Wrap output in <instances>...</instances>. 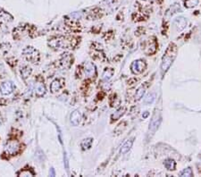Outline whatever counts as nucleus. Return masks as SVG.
Wrapping results in <instances>:
<instances>
[{
	"mask_svg": "<svg viewBox=\"0 0 201 177\" xmlns=\"http://www.w3.org/2000/svg\"><path fill=\"white\" fill-rule=\"evenodd\" d=\"M79 39V38L73 37H55L49 39L48 46L55 50L64 48H74L80 42Z\"/></svg>",
	"mask_w": 201,
	"mask_h": 177,
	"instance_id": "1",
	"label": "nucleus"
},
{
	"mask_svg": "<svg viewBox=\"0 0 201 177\" xmlns=\"http://www.w3.org/2000/svg\"><path fill=\"white\" fill-rule=\"evenodd\" d=\"M176 55H177V46L174 43H171L167 47L165 55L162 58L161 72L163 74L168 71V69L170 68V66L172 65L173 62L174 61Z\"/></svg>",
	"mask_w": 201,
	"mask_h": 177,
	"instance_id": "2",
	"label": "nucleus"
},
{
	"mask_svg": "<svg viewBox=\"0 0 201 177\" xmlns=\"http://www.w3.org/2000/svg\"><path fill=\"white\" fill-rule=\"evenodd\" d=\"M22 151V143L16 139H12L7 141L4 149V155L7 158L18 155Z\"/></svg>",
	"mask_w": 201,
	"mask_h": 177,
	"instance_id": "3",
	"label": "nucleus"
},
{
	"mask_svg": "<svg viewBox=\"0 0 201 177\" xmlns=\"http://www.w3.org/2000/svg\"><path fill=\"white\" fill-rule=\"evenodd\" d=\"M22 56L28 62L32 63V64H38L40 59L39 52L36 48L30 47V46H28L22 50Z\"/></svg>",
	"mask_w": 201,
	"mask_h": 177,
	"instance_id": "4",
	"label": "nucleus"
},
{
	"mask_svg": "<svg viewBox=\"0 0 201 177\" xmlns=\"http://www.w3.org/2000/svg\"><path fill=\"white\" fill-rule=\"evenodd\" d=\"M157 49V42L155 37H150L144 44L143 51L147 56H152L156 52Z\"/></svg>",
	"mask_w": 201,
	"mask_h": 177,
	"instance_id": "5",
	"label": "nucleus"
},
{
	"mask_svg": "<svg viewBox=\"0 0 201 177\" xmlns=\"http://www.w3.org/2000/svg\"><path fill=\"white\" fill-rule=\"evenodd\" d=\"M161 121H162V118H161L160 114L155 113V115H153V117L150 121V123H149V134L151 133V135H153L155 133L159 127Z\"/></svg>",
	"mask_w": 201,
	"mask_h": 177,
	"instance_id": "6",
	"label": "nucleus"
},
{
	"mask_svg": "<svg viewBox=\"0 0 201 177\" xmlns=\"http://www.w3.org/2000/svg\"><path fill=\"white\" fill-rule=\"evenodd\" d=\"M14 89H15V86L14 85V83L11 81H7V82H5L1 84L0 92L4 96H7V95L13 93Z\"/></svg>",
	"mask_w": 201,
	"mask_h": 177,
	"instance_id": "7",
	"label": "nucleus"
},
{
	"mask_svg": "<svg viewBox=\"0 0 201 177\" xmlns=\"http://www.w3.org/2000/svg\"><path fill=\"white\" fill-rule=\"evenodd\" d=\"M146 68V63L145 61L143 60H137V61H134L131 65V69L132 71L133 74H141Z\"/></svg>",
	"mask_w": 201,
	"mask_h": 177,
	"instance_id": "8",
	"label": "nucleus"
},
{
	"mask_svg": "<svg viewBox=\"0 0 201 177\" xmlns=\"http://www.w3.org/2000/svg\"><path fill=\"white\" fill-rule=\"evenodd\" d=\"M64 82H65V81L63 78H58V79L54 80L52 82V83L50 84V91L52 93L59 92L64 86Z\"/></svg>",
	"mask_w": 201,
	"mask_h": 177,
	"instance_id": "9",
	"label": "nucleus"
},
{
	"mask_svg": "<svg viewBox=\"0 0 201 177\" xmlns=\"http://www.w3.org/2000/svg\"><path fill=\"white\" fill-rule=\"evenodd\" d=\"M73 56H72L71 54H69V53H64V54L62 55V56H61L60 60H59L60 65H62V67H64L65 69H69V68L72 66L73 63Z\"/></svg>",
	"mask_w": 201,
	"mask_h": 177,
	"instance_id": "10",
	"label": "nucleus"
},
{
	"mask_svg": "<svg viewBox=\"0 0 201 177\" xmlns=\"http://www.w3.org/2000/svg\"><path fill=\"white\" fill-rule=\"evenodd\" d=\"M84 74L89 78H92L96 75V66L93 63L88 62L84 65Z\"/></svg>",
	"mask_w": 201,
	"mask_h": 177,
	"instance_id": "11",
	"label": "nucleus"
},
{
	"mask_svg": "<svg viewBox=\"0 0 201 177\" xmlns=\"http://www.w3.org/2000/svg\"><path fill=\"white\" fill-rule=\"evenodd\" d=\"M34 92L37 97L40 98V97H43L45 94H46V87L43 82H37L35 87H34Z\"/></svg>",
	"mask_w": 201,
	"mask_h": 177,
	"instance_id": "12",
	"label": "nucleus"
},
{
	"mask_svg": "<svg viewBox=\"0 0 201 177\" xmlns=\"http://www.w3.org/2000/svg\"><path fill=\"white\" fill-rule=\"evenodd\" d=\"M187 25V20L184 17H178L174 21V26L177 30H183Z\"/></svg>",
	"mask_w": 201,
	"mask_h": 177,
	"instance_id": "13",
	"label": "nucleus"
},
{
	"mask_svg": "<svg viewBox=\"0 0 201 177\" xmlns=\"http://www.w3.org/2000/svg\"><path fill=\"white\" fill-rule=\"evenodd\" d=\"M71 123H73V125H78L81 121H82V113L80 112L79 110H75L72 113L71 115Z\"/></svg>",
	"mask_w": 201,
	"mask_h": 177,
	"instance_id": "14",
	"label": "nucleus"
},
{
	"mask_svg": "<svg viewBox=\"0 0 201 177\" xmlns=\"http://www.w3.org/2000/svg\"><path fill=\"white\" fill-rule=\"evenodd\" d=\"M20 73H21L22 78L25 81V80H27L28 78L31 75V74H32V69H31L30 66H28V65H24L23 67L21 68Z\"/></svg>",
	"mask_w": 201,
	"mask_h": 177,
	"instance_id": "15",
	"label": "nucleus"
},
{
	"mask_svg": "<svg viewBox=\"0 0 201 177\" xmlns=\"http://www.w3.org/2000/svg\"><path fill=\"white\" fill-rule=\"evenodd\" d=\"M125 111H126V107H120L116 112H115V114L112 115V117H111V118H112V122L117 121L118 119H120V118L124 115Z\"/></svg>",
	"mask_w": 201,
	"mask_h": 177,
	"instance_id": "16",
	"label": "nucleus"
},
{
	"mask_svg": "<svg viewBox=\"0 0 201 177\" xmlns=\"http://www.w3.org/2000/svg\"><path fill=\"white\" fill-rule=\"evenodd\" d=\"M132 144H133V138H131V139H130L128 140L123 146H122V149L120 150V153L121 154H125V153H127L129 150L131 149V148L132 147Z\"/></svg>",
	"mask_w": 201,
	"mask_h": 177,
	"instance_id": "17",
	"label": "nucleus"
},
{
	"mask_svg": "<svg viewBox=\"0 0 201 177\" xmlns=\"http://www.w3.org/2000/svg\"><path fill=\"white\" fill-rule=\"evenodd\" d=\"M92 143H93V139L92 138H87V139H84L81 143V147L83 150H86V149H89L91 148Z\"/></svg>",
	"mask_w": 201,
	"mask_h": 177,
	"instance_id": "18",
	"label": "nucleus"
},
{
	"mask_svg": "<svg viewBox=\"0 0 201 177\" xmlns=\"http://www.w3.org/2000/svg\"><path fill=\"white\" fill-rule=\"evenodd\" d=\"M115 71L112 69V68H107L105 71H104V74H103V79L105 81H108L112 78V76L114 75Z\"/></svg>",
	"mask_w": 201,
	"mask_h": 177,
	"instance_id": "19",
	"label": "nucleus"
},
{
	"mask_svg": "<svg viewBox=\"0 0 201 177\" xmlns=\"http://www.w3.org/2000/svg\"><path fill=\"white\" fill-rule=\"evenodd\" d=\"M164 165H165V168L167 169V170H169V171H173L175 169V162H174L173 159H166L165 161V163H164Z\"/></svg>",
	"mask_w": 201,
	"mask_h": 177,
	"instance_id": "20",
	"label": "nucleus"
},
{
	"mask_svg": "<svg viewBox=\"0 0 201 177\" xmlns=\"http://www.w3.org/2000/svg\"><path fill=\"white\" fill-rule=\"evenodd\" d=\"M19 176H33L34 175V173L32 172V170L31 169H22V170H21L20 172H19L18 174Z\"/></svg>",
	"mask_w": 201,
	"mask_h": 177,
	"instance_id": "21",
	"label": "nucleus"
},
{
	"mask_svg": "<svg viewBox=\"0 0 201 177\" xmlns=\"http://www.w3.org/2000/svg\"><path fill=\"white\" fill-rule=\"evenodd\" d=\"M144 93H145V87H143V85H142V86H140V87L138 89L137 91H136V94H135V96H134L135 100H139V99L143 97Z\"/></svg>",
	"mask_w": 201,
	"mask_h": 177,
	"instance_id": "22",
	"label": "nucleus"
},
{
	"mask_svg": "<svg viewBox=\"0 0 201 177\" xmlns=\"http://www.w3.org/2000/svg\"><path fill=\"white\" fill-rule=\"evenodd\" d=\"M10 47H11V45L9 43H6V42L1 43L0 44V52L2 54H6L10 50Z\"/></svg>",
	"mask_w": 201,
	"mask_h": 177,
	"instance_id": "23",
	"label": "nucleus"
},
{
	"mask_svg": "<svg viewBox=\"0 0 201 177\" xmlns=\"http://www.w3.org/2000/svg\"><path fill=\"white\" fill-rule=\"evenodd\" d=\"M199 0H185V6L188 8H192L199 4Z\"/></svg>",
	"mask_w": 201,
	"mask_h": 177,
	"instance_id": "24",
	"label": "nucleus"
},
{
	"mask_svg": "<svg viewBox=\"0 0 201 177\" xmlns=\"http://www.w3.org/2000/svg\"><path fill=\"white\" fill-rule=\"evenodd\" d=\"M180 175L183 177H191L193 176V172L191 168H186L180 173Z\"/></svg>",
	"mask_w": 201,
	"mask_h": 177,
	"instance_id": "25",
	"label": "nucleus"
},
{
	"mask_svg": "<svg viewBox=\"0 0 201 177\" xmlns=\"http://www.w3.org/2000/svg\"><path fill=\"white\" fill-rule=\"evenodd\" d=\"M155 94L150 93V94H148L146 98H145V99H144V102L146 103V104H152V103L154 102V100H155Z\"/></svg>",
	"mask_w": 201,
	"mask_h": 177,
	"instance_id": "26",
	"label": "nucleus"
},
{
	"mask_svg": "<svg viewBox=\"0 0 201 177\" xmlns=\"http://www.w3.org/2000/svg\"><path fill=\"white\" fill-rule=\"evenodd\" d=\"M7 63L11 65V67H14L17 65V60L14 57H11L9 59H7Z\"/></svg>",
	"mask_w": 201,
	"mask_h": 177,
	"instance_id": "27",
	"label": "nucleus"
},
{
	"mask_svg": "<svg viewBox=\"0 0 201 177\" xmlns=\"http://www.w3.org/2000/svg\"><path fill=\"white\" fill-rule=\"evenodd\" d=\"M49 174H50V173H49ZM50 175H51V176H54V175H55V172H54V169H53V168L51 169V174H50Z\"/></svg>",
	"mask_w": 201,
	"mask_h": 177,
	"instance_id": "28",
	"label": "nucleus"
},
{
	"mask_svg": "<svg viewBox=\"0 0 201 177\" xmlns=\"http://www.w3.org/2000/svg\"><path fill=\"white\" fill-rule=\"evenodd\" d=\"M149 115V113L148 112H146L144 115H143V118H146V117H147V115Z\"/></svg>",
	"mask_w": 201,
	"mask_h": 177,
	"instance_id": "29",
	"label": "nucleus"
}]
</instances>
